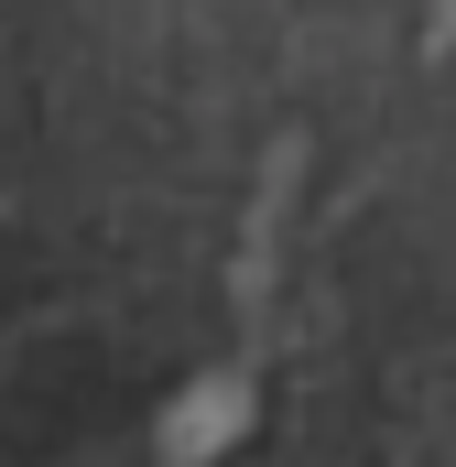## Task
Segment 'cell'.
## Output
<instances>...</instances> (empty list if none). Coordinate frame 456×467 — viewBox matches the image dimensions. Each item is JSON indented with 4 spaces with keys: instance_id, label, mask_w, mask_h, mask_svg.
I'll list each match as a JSON object with an SVG mask.
<instances>
[{
    "instance_id": "1",
    "label": "cell",
    "mask_w": 456,
    "mask_h": 467,
    "mask_svg": "<svg viewBox=\"0 0 456 467\" xmlns=\"http://www.w3.org/2000/svg\"><path fill=\"white\" fill-rule=\"evenodd\" d=\"M239 413H250L239 369H207V380H196V402H185V413L163 424V457H174V467H196L207 446H218V435H239Z\"/></svg>"
},
{
    "instance_id": "2",
    "label": "cell",
    "mask_w": 456,
    "mask_h": 467,
    "mask_svg": "<svg viewBox=\"0 0 456 467\" xmlns=\"http://www.w3.org/2000/svg\"><path fill=\"white\" fill-rule=\"evenodd\" d=\"M435 44H456V0H435Z\"/></svg>"
}]
</instances>
